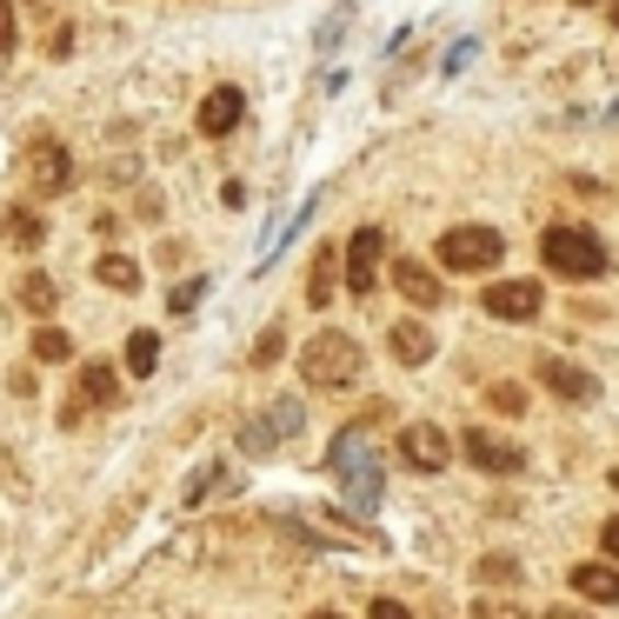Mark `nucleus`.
<instances>
[{"instance_id":"obj_1","label":"nucleus","mask_w":619,"mask_h":619,"mask_svg":"<svg viewBox=\"0 0 619 619\" xmlns=\"http://www.w3.org/2000/svg\"><path fill=\"white\" fill-rule=\"evenodd\" d=\"M367 426H374V413L353 420V426H340L333 447H326V473L340 480V493H346L353 513H374V506H380V454H374Z\"/></svg>"},{"instance_id":"obj_2","label":"nucleus","mask_w":619,"mask_h":619,"mask_svg":"<svg viewBox=\"0 0 619 619\" xmlns=\"http://www.w3.org/2000/svg\"><path fill=\"white\" fill-rule=\"evenodd\" d=\"M300 380L313 387V393H340V387H353L360 380V340L353 333H313L307 340V353H300Z\"/></svg>"},{"instance_id":"obj_3","label":"nucleus","mask_w":619,"mask_h":619,"mask_svg":"<svg viewBox=\"0 0 619 619\" xmlns=\"http://www.w3.org/2000/svg\"><path fill=\"white\" fill-rule=\"evenodd\" d=\"M540 260H547L560 280H599L606 274V247L586 227H547L540 233Z\"/></svg>"},{"instance_id":"obj_4","label":"nucleus","mask_w":619,"mask_h":619,"mask_svg":"<svg viewBox=\"0 0 619 619\" xmlns=\"http://www.w3.org/2000/svg\"><path fill=\"white\" fill-rule=\"evenodd\" d=\"M506 260V240L493 227H447L439 233V267L447 274H493Z\"/></svg>"},{"instance_id":"obj_5","label":"nucleus","mask_w":619,"mask_h":619,"mask_svg":"<svg viewBox=\"0 0 619 619\" xmlns=\"http://www.w3.org/2000/svg\"><path fill=\"white\" fill-rule=\"evenodd\" d=\"M380 253H387V233H380V227H360V233L346 240V267H340V274H346V294H353V300H367V294L380 287Z\"/></svg>"},{"instance_id":"obj_6","label":"nucleus","mask_w":619,"mask_h":619,"mask_svg":"<svg viewBox=\"0 0 619 619\" xmlns=\"http://www.w3.org/2000/svg\"><path fill=\"white\" fill-rule=\"evenodd\" d=\"M400 460H406L413 473H439V467L454 460V439H447V426H433V420L400 426Z\"/></svg>"},{"instance_id":"obj_7","label":"nucleus","mask_w":619,"mask_h":619,"mask_svg":"<svg viewBox=\"0 0 619 619\" xmlns=\"http://www.w3.org/2000/svg\"><path fill=\"white\" fill-rule=\"evenodd\" d=\"M460 454H467L480 473H493V480H506V473H519V467H526V454L513 447V439H500V433H486V426H467Z\"/></svg>"},{"instance_id":"obj_8","label":"nucleus","mask_w":619,"mask_h":619,"mask_svg":"<svg viewBox=\"0 0 619 619\" xmlns=\"http://www.w3.org/2000/svg\"><path fill=\"white\" fill-rule=\"evenodd\" d=\"M27 181H34V194H67L73 153H67L60 140H34V147H27Z\"/></svg>"},{"instance_id":"obj_9","label":"nucleus","mask_w":619,"mask_h":619,"mask_svg":"<svg viewBox=\"0 0 619 619\" xmlns=\"http://www.w3.org/2000/svg\"><path fill=\"white\" fill-rule=\"evenodd\" d=\"M540 287L534 280H493L486 294H480V307L493 313V320H540Z\"/></svg>"},{"instance_id":"obj_10","label":"nucleus","mask_w":619,"mask_h":619,"mask_svg":"<svg viewBox=\"0 0 619 619\" xmlns=\"http://www.w3.org/2000/svg\"><path fill=\"white\" fill-rule=\"evenodd\" d=\"M540 387L560 393V400H573V406H593V400H599V380H593L586 367L560 360V353H547V360H540Z\"/></svg>"},{"instance_id":"obj_11","label":"nucleus","mask_w":619,"mask_h":619,"mask_svg":"<svg viewBox=\"0 0 619 619\" xmlns=\"http://www.w3.org/2000/svg\"><path fill=\"white\" fill-rule=\"evenodd\" d=\"M67 400H80V406H121V374L107 367V360H87L80 374H73V393Z\"/></svg>"},{"instance_id":"obj_12","label":"nucleus","mask_w":619,"mask_h":619,"mask_svg":"<svg viewBox=\"0 0 619 619\" xmlns=\"http://www.w3.org/2000/svg\"><path fill=\"white\" fill-rule=\"evenodd\" d=\"M240 114H247V94H240V87H214V94L200 101V134L220 140V134L240 127Z\"/></svg>"},{"instance_id":"obj_13","label":"nucleus","mask_w":619,"mask_h":619,"mask_svg":"<svg viewBox=\"0 0 619 619\" xmlns=\"http://www.w3.org/2000/svg\"><path fill=\"white\" fill-rule=\"evenodd\" d=\"M573 593L593 599V606H619V566H606V560H580V566H573Z\"/></svg>"},{"instance_id":"obj_14","label":"nucleus","mask_w":619,"mask_h":619,"mask_svg":"<svg viewBox=\"0 0 619 619\" xmlns=\"http://www.w3.org/2000/svg\"><path fill=\"white\" fill-rule=\"evenodd\" d=\"M393 287H400L420 313L447 300V294H439V274H433V267H420V260H393Z\"/></svg>"},{"instance_id":"obj_15","label":"nucleus","mask_w":619,"mask_h":619,"mask_svg":"<svg viewBox=\"0 0 619 619\" xmlns=\"http://www.w3.org/2000/svg\"><path fill=\"white\" fill-rule=\"evenodd\" d=\"M387 346H393L400 367H426V360H433V333H426L420 320H393V326H387Z\"/></svg>"},{"instance_id":"obj_16","label":"nucleus","mask_w":619,"mask_h":619,"mask_svg":"<svg viewBox=\"0 0 619 619\" xmlns=\"http://www.w3.org/2000/svg\"><path fill=\"white\" fill-rule=\"evenodd\" d=\"M333 287H340V247H320L307 274V307H333Z\"/></svg>"},{"instance_id":"obj_17","label":"nucleus","mask_w":619,"mask_h":619,"mask_svg":"<svg viewBox=\"0 0 619 619\" xmlns=\"http://www.w3.org/2000/svg\"><path fill=\"white\" fill-rule=\"evenodd\" d=\"M94 280L114 287V294H134V287H140V260H127V253H101V260H94Z\"/></svg>"},{"instance_id":"obj_18","label":"nucleus","mask_w":619,"mask_h":619,"mask_svg":"<svg viewBox=\"0 0 619 619\" xmlns=\"http://www.w3.org/2000/svg\"><path fill=\"white\" fill-rule=\"evenodd\" d=\"M34 360H41V367H60V360H73V340H67L60 326H41V333H34Z\"/></svg>"},{"instance_id":"obj_19","label":"nucleus","mask_w":619,"mask_h":619,"mask_svg":"<svg viewBox=\"0 0 619 619\" xmlns=\"http://www.w3.org/2000/svg\"><path fill=\"white\" fill-rule=\"evenodd\" d=\"M21 307L47 320V313L60 307V294H54V280H47V274H27V280H21Z\"/></svg>"},{"instance_id":"obj_20","label":"nucleus","mask_w":619,"mask_h":619,"mask_svg":"<svg viewBox=\"0 0 619 619\" xmlns=\"http://www.w3.org/2000/svg\"><path fill=\"white\" fill-rule=\"evenodd\" d=\"M153 367H160V340H153V333H134V340H127V374L147 380Z\"/></svg>"},{"instance_id":"obj_21","label":"nucleus","mask_w":619,"mask_h":619,"mask_svg":"<svg viewBox=\"0 0 619 619\" xmlns=\"http://www.w3.org/2000/svg\"><path fill=\"white\" fill-rule=\"evenodd\" d=\"M486 406H493V413H506V420H519V413H526V387L493 380V387H486Z\"/></svg>"},{"instance_id":"obj_22","label":"nucleus","mask_w":619,"mask_h":619,"mask_svg":"<svg viewBox=\"0 0 619 619\" xmlns=\"http://www.w3.org/2000/svg\"><path fill=\"white\" fill-rule=\"evenodd\" d=\"M267 426H274V439H294V433L307 426V406H300V400H274V413H267Z\"/></svg>"},{"instance_id":"obj_23","label":"nucleus","mask_w":619,"mask_h":619,"mask_svg":"<svg viewBox=\"0 0 619 619\" xmlns=\"http://www.w3.org/2000/svg\"><path fill=\"white\" fill-rule=\"evenodd\" d=\"M473 573H480V580H486V586H513V580H519V573H526V566H519V560H513V553H486V560H480V566H473Z\"/></svg>"},{"instance_id":"obj_24","label":"nucleus","mask_w":619,"mask_h":619,"mask_svg":"<svg viewBox=\"0 0 619 619\" xmlns=\"http://www.w3.org/2000/svg\"><path fill=\"white\" fill-rule=\"evenodd\" d=\"M8 233H14V247H41V240H47V227H41V214H21V207L8 214Z\"/></svg>"},{"instance_id":"obj_25","label":"nucleus","mask_w":619,"mask_h":619,"mask_svg":"<svg viewBox=\"0 0 619 619\" xmlns=\"http://www.w3.org/2000/svg\"><path fill=\"white\" fill-rule=\"evenodd\" d=\"M220 480H227V473H220V467H200V473H194V480H187V493H181V506H187V513H194V506H200V500H207V493H214V486H220Z\"/></svg>"},{"instance_id":"obj_26","label":"nucleus","mask_w":619,"mask_h":619,"mask_svg":"<svg viewBox=\"0 0 619 619\" xmlns=\"http://www.w3.org/2000/svg\"><path fill=\"white\" fill-rule=\"evenodd\" d=\"M200 294H207V280H187V287H173V294H167V313H173V320H181V313H194V307H200Z\"/></svg>"},{"instance_id":"obj_27","label":"nucleus","mask_w":619,"mask_h":619,"mask_svg":"<svg viewBox=\"0 0 619 619\" xmlns=\"http://www.w3.org/2000/svg\"><path fill=\"white\" fill-rule=\"evenodd\" d=\"M240 454H274V426H267V420L240 426Z\"/></svg>"},{"instance_id":"obj_28","label":"nucleus","mask_w":619,"mask_h":619,"mask_svg":"<svg viewBox=\"0 0 619 619\" xmlns=\"http://www.w3.org/2000/svg\"><path fill=\"white\" fill-rule=\"evenodd\" d=\"M280 346H287V326H267V333H260V346H253V367H274Z\"/></svg>"},{"instance_id":"obj_29","label":"nucleus","mask_w":619,"mask_h":619,"mask_svg":"<svg viewBox=\"0 0 619 619\" xmlns=\"http://www.w3.org/2000/svg\"><path fill=\"white\" fill-rule=\"evenodd\" d=\"M473 619H526L513 599H473Z\"/></svg>"},{"instance_id":"obj_30","label":"nucleus","mask_w":619,"mask_h":619,"mask_svg":"<svg viewBox=\"0 0 619 619\" xmlns=\"http://www.w3.org/2000/svg\"><path fill=\"white\" fill-rule=\"evenodd\" d=\"M21 27H14V0H0V54H14Z\"/></svg>"},{"instance_id":"obj_31","label":"nucleus","mask_w":619,"mask_h":619,"mask_svg":"<svg viewBox=\"0 0 619 619\" xmlns=\"http://www.w3.org/2000/svg\"><path fill=\"white\" fill-rule=\"evenodd\" d=\"M367 619H413V612H406L400 599H374V606H367Z\"/></svg>"},{"instance_id":"obj_32","label":"nucleus","mask_w":619,"mask_h":619,"mask_svg":"<svg viewBox=\"0 0 619 619\" xmlns=\"http://www.w3.org/2000/svg\"><path fill=\"white\" fill-rule=\"evenodd\" d=\"M599 540H606V560H612V566H619V513H612V519H606V534H599Z\"/></svg>"},{"instance_id":"obj_33","label":"nucleus","mask_w":619,"mask_h":619,"mask_svg":"<svg viewBox=\"0 0 619 619\" xmlns=\"http://www.w3.org/2000/svg\"><path fill=\"white\" fill-rule=\"evenodd\" d=\"M547 619H586V612H573V606H553V612H547Z\"/></svg>"},{"instance_id":"obj_34","label":"nucleus","mask_w":619,"mask_h":619,"mask_svg":"<svg viewBox=\"0 0 619 619\" xmlns=\"http://www.w3.org/2000/svg\"><path fill=\"white\" fill-rule=\"evenodd\" d=\"M606 14H612V27H619V0H606Z\"/></svg>"},{"instance_id":"obj_35","label":"nucleus","mask_w":619,"mask_h":619,"mask_svg":"<svg viewBox=\"0 0 619 619\" xmlns=\"http://www.w3.org/2000/svg\"><path fill=\"white\" fill-rule=\"evenodd\" d=\"M606 480H612V493H619V467H612V473H606Z\"/></svg>"},{"instance_id":"obj_36","label":"nucleus","mask_w":619,"mask_h":619,"mask_svg":"<svg viewBox=\"0 0 619 619\" xmlns=\"http://www.w3.org/2000/svg\"><path fill=\"white\" fill-rule=\"evenodd\" d=\"M313 619H340V612H313Z\"/></svg>"}]
</instances>
